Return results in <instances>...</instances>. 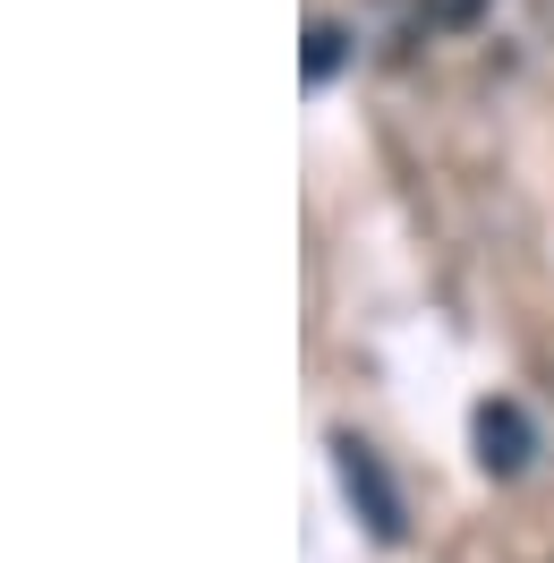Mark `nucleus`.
<instances>
[{
	"label": "nucleus",
	"instance_id": "obj_3",
	"mask_svg": "<svg viewBox=\"0 0 554 563\" xmlns=\"http://www.w3.org/2000/svg\"><path fill=\"white\" fill-rule=\"evenodd\" d=\"M486 9H495V0H418V18H426V26H478Z\"/></svg>",
	"mask_w": 554,
	"mask_h": 563
},
{
	"label": "nucleus",
	"instance_id": "obj_1",
	"mask_svg": "<svg viewBox=\"0 0 554 563\" xmlns=\"http://www.w3.org/2000/svg\"><path fill=\"white\" fill-rule=\"evenodd\" d=\"M333 453H342V487L358 495V504H367V521H376L384 538H401V504H392V487H384V470H376V453H367V444H358V435H342V444H333Z\"/></svg>",
	"mask_w": 554,
	"mask_h": 563
},
{
	"label": "nucleus",
	"instance_id": "obj_4",
	"mask_svg": "<svg viewBox=\"0 0 554 563\" xmlns=\"http://www.w3.org/2000/svg\"><path fill=\"white\" fill-rule=\"evenodd\" d=\"M333 60H342V26H315L308 35V77H333Z\"/></svg>",
	"mask_w": 554,
	"mask_h": 563
},
{
	"label": "nucleus",
	"instance_id": "obj_2",
	"mask_svg": "<svg viewBox=\"0 0 554 563\" xmlns=\"http://www.w3.org/2000/svg\"><path fill=\"white\" fill-rule=\"evenodd\" d=\"M478 461L495 478H512L520 461H529V419H520V401H486L478 410Z\"/></svg>",
	"mask_w": 554,
	"mask_h": 563
}]
</instances>
